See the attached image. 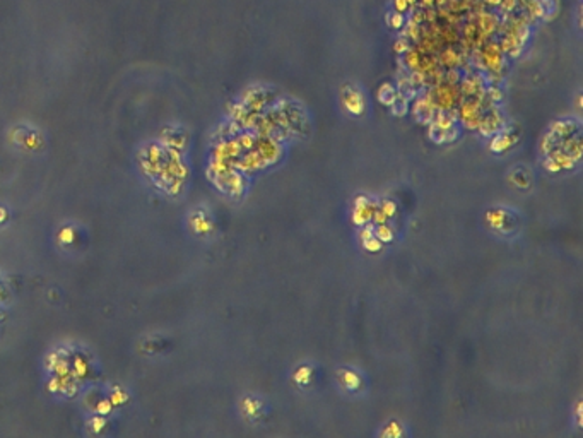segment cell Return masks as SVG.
I'll list each match as a JSON object with an SVG mask.
<instances>
[{"instance_id":"obj_1","label":"cell","mask_w":583,"mask_h":438,"mask_svg":"<svg viewBox=\"0 0 583 438\" xmlns=\"http://www.w3.org/2000/svg\"><path fill=\"white\" fill-rule=\"evenodd\" d=\"M340 99H342L344 108H346L349 113L361 115L363 111H365V106H366L365 96H363V92L356 86H351V84L344 86L342 91H340Z\"/></svg>"},{"instance_id":"obj_2","label":"cell","mask_w":583,"mask_h":438,"mask_svg":"<svg viewBox=\"0 0 583 438\" xmlns=\"http://www.w3.org/2000/svg\"><path fill=\"white\" fill-rule=\"evenodd\" d=\"M376 94H378V99H380V101L383 103V105L390 106V105H392L393 99H395L397 92H395V88H393L392 84H390V83H385V84H381V86H380V89H378Z\"/></svg>"},{"instance_id":"obj_3","label":"cell","mask_w":583,"mask_h":438,"mask_svg":"<svg viewBox=\"0 0 583 438\" xmlns=\"http://www.w3.org/2000/svg\"><path fill=\"white\" fill-rule=\"evenodd\" d=\"M340 380H342L344 387L349 389V391H356V389H359V385H361V378H359L354 372H349V370L340 372Z\"/></svg>"},{"instance_id":"obj_4","label":"cell","mask_w":583,"mask_h":438,"mask_svg":"<svg viewBox=\"0 0 583 438\" xmlns=\"http://www.w3.org/2000/svg\"><path fill=\"white\" fill-rule=\"evenodd\" d=\"M387 24L392 29H402L404 24H406V16H404V14H400V12H397V10L388 12L387 14Z\"/></svg>"},{"instance_id":"obj_5","label":"cell","mask_w":583,"mask_h":438,"mask_svg":"<svg viewBox=\"0 0 583 438\" xmlns=\"http://www.w3.org/2000/svg\"><path fill=\"white\" fill-rule=\"evenodd\" d=\"M392 5H393V10H397V12H400V14H407L412 9L409 0H392Z\"/></svg>"},{"instance_id":"obj_6","label":"cell","mask_w":583,"mask_h":438,"mask_svg":"<svg viewBox=\"0 0 583 438\" xmlns=\"http://www.w3.org/2000/svg\"><path fill=\"white\" fill-rule=\"evenodd\" d=\"M310 375H311V368H306V366H303V368L298 370V373L294 375L296 380L301 382V385H306L308 382H310Z\"/></svg>"},{"instance_id":"obj_7","label":"cell","mask_w":583,"mask_h":438,"mask_svg":"<svg viewBox=\"0 0 583 438\" xmlns=\"http://www.w3.org/2000/svg\"><path fill=\"white\" fill-rule=\"evenodd\" d=\"M245 404H247V413L255 414V416L260 413V402H257V400L247 399V400H245Z\"/></svg>"},{"instance_id":"obj_8","label":"cell","mask_w":583,"mask_h":438,"mask_svg":"<svg viewBox=\"0 0 583 438\" xmlns=\"http://www.w3.org/2000/svg\"><path fill=\"white\" fill-rule=\"evenodd\" d=\"M517 3H518V0H501L500 7H501V10H504V12H513Z\"/></svg>"},{"instance_id":"obj_9","label":"cell","mask_w":583,"mask_h":438,"mask_svg":"<svg viewBox=\"0 0 583 438\" xmlns=\"http://www.w3.org/2000/svg\"><path fill=\"white\" fill-rule=\"evenodd\" d=\"M390 233H392V229H390L388 226H380V228H378L376 238H380L383 241H388V240H392V235H390Z\"/></svg>"},{"instance_id":"obj_10","label":"cell","mask_w":583,"mask_h":438,"mask_svg":"<svg viewBox=\"0 0 583 438\" xmlns=\"http://www.w3.org/2000/svg\"><path fill=\"white\" fill-rule=\"evenodd\" d=\"M366 248L368 250H371V252H376V250H380V241H378V238H373V236H370V238H366Z\"/></svg>"},{"instance_id":"obj_11","label":"cell","mask_w":583,"mask_h":438,"mask_svg":"<svg viewBox=\"0 0 583 438\" xmlns=\"http://www.w3.org/2000/svg\"><path fill=\"white\" fill-rule=\"evenodd\" d=\"M383 435H395V437H399V435H402V430H400L399 425L393 421V423H388V432H383Z\"/></svg>"},{"instance_id":"obj_12","label":"cell","mask_w":583,"mask_h":438,"mask_svg":"<svg viewBox=\"0 0 583 438\" xmlns=\"http://www.w3.org/2000/svg\"><path fill=\"white\" fill-rule=\"evenodd\" d=\"M395 213V204L393 202H385V216H390V214Z\"/></svg>"},{"instance_id":"obj_13","label":"cell","mask_w":583,"mask_h":438,"mask_svg":"<svg viewBox=\"0 0 583 438\" xmlns=\"http://www.w3.org/2000/svg\"><path fill=\"white\" fill-rule=\"evenodd\" d=\"M482 3H488V5H491V7H496V5H500V2L501 0H481Z\"/></svg>"}]
</instances>
